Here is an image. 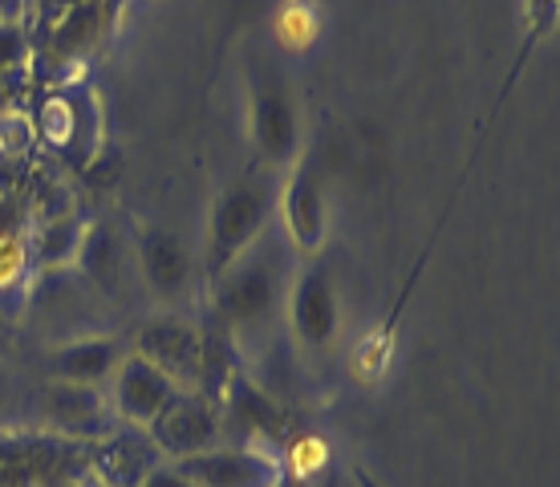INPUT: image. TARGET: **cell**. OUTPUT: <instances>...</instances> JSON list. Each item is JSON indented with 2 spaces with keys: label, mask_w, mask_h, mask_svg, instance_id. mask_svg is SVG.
<instances>
[{
  "label": "cell",
  "mask_w": 560,
  "mask_h": 487,
  "mask_svg": "<svg viewBox=\"0 0 560 487\" xmlns=\"http://www.w3.org/2000/svg\"><path fill=\"white\" fill-rule=\"evenodd\" d=\"M277 208V175L256 171L228 187L208 220V277L211 285L236 265L256 240L265 236V223Z\"/></svg>",
  "instance_id": "cell-1"
},
{
  "label": "cell",
  "mask_w": 560,
  "mask_h": 487,
  "mask_svg": "<svg viewBox=\"0 0 560 487\" xmlns=\"http://www.w3.org/2000/svg\"><path fill=\"white\" fill-rule=\"evenodd\" d=\"M280 301L277 256L248 248L224 277L215 280V313L228 329H253L272 317Z\"/></svg>",
  "instance_id": "cell-2"
},
{
  "label": "cell",
  "mask_w": 560,
  "mask_h": 487,
  "mask_svg": "<svg viewBox=\"0 0 560 487\" xmlns=\"http://www.w3.org/2000/svg\"><path fill=\"white\" fill-rule=\"evenodd\" d=\"M175 472L196 487H280L284 463L265 447H232V451H199L187 460H175Z\"/></svg>",
  "instance_id": "cell-3"
},
{
  "label": "cell",
  "mask_w": 560,
  "mask_h": 487,
  "mask_svg": "<svg viewBox=\"0 0 560 487\" xmlns=\"http://www.w3.org/2000/svg\"><path fill=\"white\" fill-rule=\"evenodd\" d=\"M215 439H220V410L199 390H179L151 422L154 451H163L171 460H187V455L211 451Z\"/></svg>",
  "instance_id": "cell-4"
},
{
  "label": "cell",
  "mask_w": 560,
  "mask_h": 487,
  "mask_svg": "<svg viewBox=\"0 0 560 487\" xmlns=\"http://www.w3.org/2000/svg\"><path fill=\"white\" fill-rule=\"evenodd\" d=\"M139 358L159 366L175 386H196L203 378V334L183 317H154L139 329Z\"/></svg>",
  "instance_id": "cell-5"
},
{
  "label": "cell",
  "mask_w": 560,
  "mask_h": 487,
  "mask_svg": "<svg viewBox=\"0 0 560 487\" xmlns=\"http://www.w3.org/2000/svg\"><path fill=\"white\" fill-rule=\"evenodd\" d=\"M280 216H284V232L293 240L296 252H313L325 244V199H322V179H317V167L313 159H301L289 179L280 187Z\"/></svg>",
  "instance_id": "cell-6"
},
{
  "label": "cell",
  "mask_w": 560,
  "mask_h": 487,
  "mask_svg": "<svg viewBox=\"0 0 560 487\" xmlns=\"http://www.w3.org/2000/svg\"><path fill=\"white\" fill-rule=\"evenodd\" d=\"M289 321L301 346L322 349L334 341L337 334V301L329 289L322 265H305L301 277L293 280V297H289Z\"/></svg>",
  "instance_id": "cell-7"
},
{
  "label": "cell",
  "mask_w": 560,
  "mask_h": 487,
  "mask_svg": "<svg viewBox=\"0 0 560 487\" xmlns=\"http://www.w3.org/2000/svg\"><path fill=\"white\" fill-rule=\"evenodd\" d=\"M179 394V386L171 382L159 366H151L147 358H122L118 362V382H114V406L127 422H139V427H151L159 410Z\"/></svg>",
  "instance_id": "cell-8"
},
{
  "label": "cell",
  "mask_w": 560,
  "mask_h": 487,
  "mask_svg": "<svg viewBox=\"0 0 560 487\" xmlns=\"http://www.w3.org/2000/svg\"><path fill=\"white\" fill-rule=\"evenodd\" d=\"M45 418L57 431L94 439V434H106V398L102 390L85 382H54L45 394Z\"/></svg>",
  "instance_id": "cell-9"
},
{
  "label": "cell",
  "mask_w": 560,
  "mask_h": 487,
  "mask_svg": "<svg viewBox=\"0 0 560 487\" xmlns=\"http://www.w3.org/2000/svg\"><path fill=\"white\" fill-rule=\"evenodd\" d=\"M139 256H142V277L154 292L163 297H179L191 280V260H187V248L183 240L167 228H147L139 240Z\"/></svg>",
  "instance_id": "cell-10"
},
{
  "label": "cell",
  "mask_w": 560,
  "mask_h": 487,
  "mask_svg": "<svg viewBox=\"0 0 560 487\" xmlns=\"http://www.w3.org/2000/svg\"><path fill=\"white\" fill-rule=\"evenodd\" d=\"M253 126H256V147H260V154L268 159V167L284 163V159L296 151V118L280 85H265V90L256 94Z\"/></svg>",
  "instance_id": "cell-11"
},
{
  "label": "cell",
  "mask_w": 560,
  "mask_h": 487,
  "mask_svg": "<svg viewBox=\"0 0 560 487\" xmlns=\"http://www.w3.org/2000/svg\"><path fill=\"white\" fill-rule=\"evenodd\" d=\"M220 398H224V410H228V422H240V431L256 439V434H265V439H280L284 431V418H280V406L268 398L265 390L253 386L244 374H232L220 390Z\"/></svg>",
  "instance_id": "cell-12"
},
{
  "label": "cell",
  "mask_w": 560,
  "mask_h": 487,
  "mask_svg": "<svg viewBox=\"0 0 560 487\" xmlns=\"http://www.w3.org/2000/svg\"><path fill=\"white\" fill-rule=\"evenodd\" d=\"M54 374L57 382H85V386H98L102 378L118 366V341L114 337H82L70 346L54 349Z\"/></svg>",
  "instance_id": "cell-13"
},
{
  "label": "cell",
  "mask_w": 560,
  "mask_h": 487,
  "mask_svg": "<svg viewBox=\"0 0 560 487\" xmlns=\"http://www.w3.org/2000/svg\"><path fill=\"white\" fill-rule=\"evenodd\" d=\"M85 236H90V223L82 216H57V220L37 228V236L28 244V260L42 268H61L70 260H82Z\"/></svg>",
  "instance_id": "cell-14"
},
{
  "label": "cell",
  "mask_w": 560,
  "mask_h": 487,
  "mask_svg": "<svg viewBox=\"0 0 560 487\" xmlns=\"http://www.w3.org/2000/svg\"><path fill=\"white\" fill-rule=\"evenodd\" d=\"M102 472L110 475V484L139 487L142 475L154 472V443H142V439H135V434H118V439L106 443Z\"/></svg>",
  "instance_id": "cell-15"
},
{
  "label": "cell",
  "mask_w": 560,
  "mask_h": 487,
  "mask_svg": "<svg viewBox=\"0 0 560 487\" xmlns=\"http://www.w3.org/2000/svg\"><path fill=\"white\" fill-rule=\"evenodd\" d=\"M277 37L289 49H305L317 37V9L305 0H284L277 13Z\"/></svg>",
  "instance_id": "cell-16"
},
{
  "label": "cell",
  "mask_w": 560,
  "mask_h": 487,
  "mask_svg": "<svg viewBox=\"0 0 560 487\" xmlns=\"http://www.w3.org/2000/svg\"><path fill=\"white\" fill-rule=\"evenodd\" d=\"M28 244L16 232H0V297H16L28 277Z\"/></svg>",
  "instance_id": "cell-17"
},
{
  "label": "cell",
  "mask_w": 560,
  "mask_h": 487,
  "mask_svg": "<svg viewBox=\"0 0 560 487\" xmlns=\"http://www.w3.org/2000/svg\"><path fill=\"white\" fill-rule=\"evenodd\" d=\"M280 463H284V475H293L296 484H305V479H313V475L325 472V463H329V447H325L317 434H301Z\"/></svg>",
  "instance_id": "cell-18"
},
{
  "label": "cell",
  "mask_w": 560,
  "mask_h": 487,
  "mask_svg": "<svg viewBox=\"0 0 560 487\" xmlns=\"http://www.w3.org/2000/svg\"><path fill=\"white\" fill-rule=\"evenodd\" d=\"M42 130H45V139L54 142L57 151L73 142V130H78V114H73V106L66 102V97H49V102H45Z\"/></svg>",
  "instance_id": "cell-19"
},
{
  "label": "cell",
  "mask_w": 560,
  "mask_h": 487,
  "mask_svg": "<svg viewBox=\"0 0 560 487\" xmlns=\"http://www.w3.org/2000/svg\"><path fill=\"white\" fill-rule=\"evenodd\" d=\"M139 487H196V484H191V479H183L175 467H154V472L142 475Z\"/></svg>",
  "instance_id": "cell-20"
},
{
  "label": "cell",
  "mask_w": 560,
  "mask_h": 487,
  "mask_svg": "<svg viewBox=\"0 0 560 487\" xmlns=\"http://www.w3.org/2000/svg\"><path fill=\"white\" fill-rule=\"evenodd\" d=\"M16 57H21V37L13 28H0V70L16 66Z\"/></svg>",
  "instance_id": "cell-21"
},
{
  "label": "cell",
  "mask_w": 560,
  "mask_h": 487,
  "mask_svg": "<svg viewBox=\"0 0 560 487\" xmlns=\"http://www.w3.org/2000/svg\"><path fill=\"white\" fill-rule=\"evenodd\" d=\"M9 341H13V325H9V317L0 313V353L9 349Z\"/></svg>",
  "instance_id": "cell-22"
},
{
  "label": "cell",
  "mask_w": 560,
  "mask_h": 487,
  "mask_svg": "<svg viewBox=\"0 0 560 487\" xmlns=\"http://www.w3.org/2000/svg\"><path fill=\"white\" fill-rule=\"evenodd\" d=\"M353 479H358V487H382L378 479H374V475L365 472V467H353Z\"/></svg>",
  "instance_id": "cell-23"
},
{
  "label": "cell",
  "mask_w": 560,
  "mask_h": 487,
  "mask_svg": "<svg viewBox=\"0 0 560 487\" xmlns=\"http://www.w3.org/2000/svg\"><path fill=\"white\" fill-rule=\"evenodd\" d=\"M280 487H296V484H293V479H284V484H280Z\"/></svg>",
  "instance_id": "cell-24"
}]
</instances>
